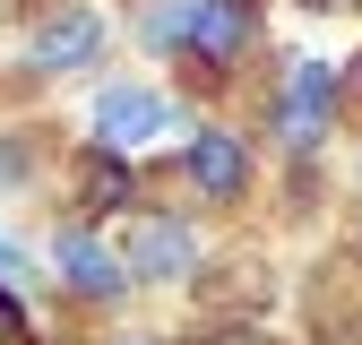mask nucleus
<instances>
[{"label":"nucleus","instance_id":"3","mask_svg":"<svg viewBox=\"0 0 362 345\" xmlns=\"http://www.w3.org/2000/svg\"><path fill=\"white\" fill-rule=\"evenodd\" d=\"M181 172H190L199 199L233 207V199L250 190V139H233V129H199V139L181 147Z\"/></svg>","mask_w":362,"mask_h":345},{"label":"nucleus","instance_id":"9","mask_svg":"<svg viewBox=\"0 0 362 345\" xmlns=\"http://www.w3.org/2000/svg\"><path fill=\"white\" fill-rule=\"evenodd\" d=\"M190 18H199V0H156V9L139 18L147 52H181V43H190Z\"/></svg>","mask_w":362,"mask_h":345},{"label":"nucleus","instance_id":"6","mask_svg":"<svg viewBox=\"0 0 362 345\" xmlns=\"http://www.w3.org/2000/svg\"><path fill=\"white\" fill-rule=\"evenodd\" d=\"M52 259H61L69 293H86V302H112V293L129 285V259H121V250H104L86 225H78V233H61V242H52Z\"/></svg>","mask_w":362,"mask_h":345},{"label":"nucleus","instance_id":"5","mask_svg":"<svg viewBox=\"0 0 362 345\" xmlns=\"http://www.w3.org/2000/svg\"><path fill=\"white\" fill-rule=\"evenodd\" d=\"M129 276H147V285H173V276H190L199 268V242H190V225L181 216H147L139 233H129Z\"/></svg>","mask_w":362,"mask_h":345},{"label":"nucleus","instance_id":"4","mask_svg":"<svg viewBox=\"0 0 362 345\" xmlns=\"http://www.w3.org/2000/svg\"><path fill=\"white\" fill-rule=\"evenodd\" d=\"M26 52H35V69H43V78L95 69V52H104V18H95V9H61V18H43V26L26 35Z\"/></svg>","mask_w":362,"mask_h":345},{"label":"nucleus","instance_id":"1","mask_svg":"<svg viewBox=\"0 0 362 345\" xmlns=\"http://www.w3.org/2000/svg\"><path fill=\"white\" fill-rule=\"evenodd\" d=\"M250 43H259V0H199V18H190V43H181V61H190L199 78H233Z\"/></svg>","mask_w":362,"mask_h":345},{"label":"nucleus","instance_id":"2","mask_svg":"<svg viewBox=\"0 0 362 345\" xmlns=\"http://www.w3.org/2000/svg\"><path fill=\"white\" fill-rule=\"evenodd\" d=\"M328 112H337V69L328 61H293L285 95H276V139L293 156H310V147L328 139Z\"/></svg>","mask_w":362,"mask_h":345},{"label":"nucleus","instance_id":"11","mask_svg":"<svg viewBox=\"0 0 362 345\" xmlns=\"http://www.w3.org/2000/svg\"><path fill=\"white\" fill-rule=\"evenodd\" d=\"M9 276H26V250H18V242H0V285H9Z\"/></svg>","mask_w":362,"mask_h":345},{"label":"nucleus","instance_id":"10","mask_svg":"<svg viewBox=\"0 0 362 345\" xmlns=\"http://www.w3.org/2000/svg\"><path fill=\"white\" fill-rule=\"evenodd\" d=\"M18 337H26V311L9 302V285H0V345H18Z\"/></svg>","mask_w":362,"mask_h":345},{"label":"nucleus","instance_id":"12","mask_svg":"<svg viewBox=\"0 0 362 345\" xmlns=\"http://www.w3.org/2000/svg\"><path fill=\"white\" fill-rule=\"evenodd\" d=\"M354 78H362V61H354Z\"/></svg>","mask_w":362,"mask_h":345},{"label":"nucleus","instance_id":"13","mask_svg":"<svg viewBox=\"0 0 362 345\" xmlns=\"http://www.w3.org/2000/svg\"><path fill=\"white\" fill-rule=\"evenodd\" d=\"M139 345H147V337H139Z\"/></svg>","mask_w":362,"mask_h":345},{"label":"nucleus","instance_id":"8","mask_svg":"<svg viewBox=\"0 0 362 345\" xmlns=\"http://www.w3.org/2000/svg\"><path fill=\"white\" fill-rule=\"evenodd\" d=\"M121 199H129V164H121V147L95 139V156H86V199H78V207L95 216V207H121Z\"/></svg>","mask_w":362,"mask_h":345},{"label":"nucleus","instance_id":"7","mask_svg":"<svg viewBox=\"0 0 362 345\" xmlns=\"http://www.w3.org/2000/svg\"><path fill=\"white\" fill-rule=\"evenodd\" d=\"M173 112H164V95H147V86H104L95 95V129H104V147H147L156 129H164Z\"/></svg>","mask_w":362,"mask_h":345}]
</instances>
